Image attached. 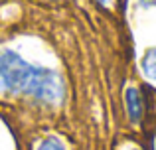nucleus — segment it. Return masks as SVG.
<instances>
[{
    "instance_id": "f257e3e1",
    "label": "nucleus",
    "mask_w": 156,
    "mask_h": 150,
    "mask_svg": "<svg viewBox=\"0 0 156 150\" xmlns=\"http://www.w3.org/2000/svg\"><path fill=\"white\" fill-rule=\"evenodd\" d=\"M0 91L55 105L63 97V83L53 69L32 65L14 50H0Z\"/></svg>"
},
{
    "instance_id": "f03ea898",
    "label": "nucleus",
    "mask_w": 156,
    "mask_h": 150,
    "mask_svg": "<svg viewBox=\"0 0 156 150\" xmlns=\"http://www.w3.org/2000/svg\"><path fill=\"white\" fill-rule=\"evenodd\" d=\"M125 105H126V115H129L130 123H140L142 115H144V99H142L140 89L129 87L125 93Z\"/></svg>"
},
{
    "instance_id": "7ed1b4c3",
    "label": "nucleus",
    "mask_w": 156,
    "mask_h": 150,
    "mask_svg": "<svg viewBox=\"0 0 156 150\" xmlns=\"http://www.w3.org/2000/svg\"><path fill=\"white\" fill-rule=\"evenodd\" d=\"M140 69L150 81L156 83V47H148L140 59Z\"/></svg>"
},
{
    "instance_id": "20e7f679",
    "label": "nucleus",
    "mask_w": 156,
    "mask_h": 150,
    "mask_svg": "<svg viewBox=\"0 0 156 150\" xmlns=\"http://www.w3.org/2000/svg\"><path fill=\"white\" fill-rule=\"evenodd\" d=\"M38 150H67V148H65V144L61 142L59 138H55V136H48V138H44L42 142H40Z\"/></svg>"
},
{
    "instance_id": "39448f33",
    "label": "nucleus",
    "mask_w": 156,
    "mask_h": 150,
    "mask_svg": "<svg viewBox=\"0 0 156 150\" xmlns=\"http://www.w3.org/2000/svg\"><path fill=\"white\" fill-rule=\"evenodd\" d=\"M97 2H99V4H103V6H109V4L113 2V0H97Z\"/></svg>"
},
{
    "instance_id": "423d86ee",
    "label": "nucleus",
    "mask_w": 156,
    "mask_h": 150,
    "mask_svg": "<svg viewBox=\"0 0 156 150\" xmlns=\"http://www.w3.org/2000/svg\"><path fill=\"white\" fill-rule=\"evenodd\" d=\"M133 150H136V148H133Z\"/></svg>"
}]
</instances>
